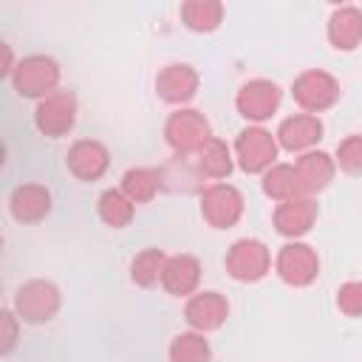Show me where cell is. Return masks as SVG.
Masks as SVG:
<instances>
[{
  "label": "cell",
  "mask_w": 362,
  "mask_h": 362,
  "mask_svg": "<svg viewBox=\"0 0 362 362\" xmlns=\"http://www.w3.org/2000/svg\"><path fill=\"white\" fill-rule=\"evenodd\" d=\"M11 85L20 96L45 99L59 85V65H57V59H51L45 54H31V57H25L14 65Z\"/></svg>",
  "instance_id": "1"
},
{
  "label": "cell",
  "mask_w": 362,
  "mask_h": 362,
  "mask_svg": "<svg viewBox=\"0 0 362 362\" xmlns=\"http://www.w3.org/2000/svg\"><path fill=\"white\" fill-rule=\"evenodd\" d=\"M164 139L178 156H187V153H198L212 139V127L201 110L181 107L170 113V119L164 122Z\"/></svg>",
  "instance_id": "2"
},
{
  "label": "cell",
  "mask_w": 362,
  "mask_h": 362,
  "mask_svg": "<svg viewBox=\"0 0 362 362\" xmlns=\"http://www.w3.org/2000/svg\"><path fill=\"white\" fill-rule=\"evenodd\" d=\"M59 288L51 283V280H28L17 288L14 294V311L23 322H31V325H40V322H48L57 317L59 311Z\"/></svg>",
  "instance_id": "3"
},
{
  "label": "cell",
  "mask_w": 362,
  "mask_h": 362,
  "mask_svg": "<svg viewBox=\"0 0 362 362\" xmlns=\"http://www.w3.org/2000/svg\"><path fill=\"white\" fill-rule=\"evenodd\" d=\"M229 277L240 280V283H257L269 274L272 269V255L266 249L263 240H255V238H243V240H235L226 252V260H223Z\"/></svg>",
  "instance_id": "4"
},
{
  "label": "cell",
  "mask_w": 362,
  "mask_h": 362,
  "mask_svg": "<svg viewBox=\"0 0 362 362\" xmlns=\"http://www.w3.org/2000/svg\"><path fill=\"white\" fill-rule=\"evenodd\" d=\"M291 96H294V102L305 113H314L317 116L320 110H328L331 105H337V99H339V82L328 71L311 68V71H303L291 82Z\"/></svg>",
  "instance_id": "5"
},
{
  "label": "cell",
  "mask_w": 362,
  "mask_h": 362,
  "mask_svg": "<svg viewBox=\"0 0 362 362\" xmlns=\"http://www.w3.org/2000/svg\"><path fill=\"white\" fill-rule=\"evenodd\" d=\"M201 215L212 229H229L243 215V195L238 187L218 181L201 192Z\"/></svg>",
  "instance_id": "6"
},
{
  "label": "cell",
  "mask_w": 362,
  "mask_h": 362,
  "mask_svg": "<svg viewBox=\"0 0 362 362\" xmlns=\"http://www.w3.org/2000/svg\"><path fill=\"white\" fill-rule=\"evenodd\" d=\"M235 158L243 173H266L274 167L277 158V139L266 127H246L238 133L235 141Z\"/></svg>",
  "instance_id": "7"
},
{
  "label": "cell",
  "mask_w": 362,
  "mask_h": 362,
  "mask_svg": "<svg viewBox=\"0 0 362 362\" xmlns=\"http://www.w3.org/2000/svg\"><path fill=\"white\" fill-rule=\"evenodd\" d=\"M274 269H277V274H280L283 283H288L294 288H303V286H311L317 280V274H320V257H317V252L308 243L291 240V243H286L277 252Z\"/></svg>",
  "instance_id": "8"
},
{
  "label": "cell",
  "mask_w": 362,
  "mask_h": 362,
  "mask_svg": "<svg viewBox=\"0 0 362 362\" xmlns=\"http://www.w3.org/2000/svg\"><path fill=\"white\" fill-rule=\"evenodd\" d=\"M76 122V99L68 90H54L51 96L37 102L34 110V124L42 136H65Z\"/></svg>",
  "instance_id": "9"
},
{
  "label": "cell",
  "mask_w": 362,
  "mask_h": 362,
  "mask_svg": "<svg viewBox=\"0 0 362 362\" xmlns=\"http://www.w3.org/2000/svg\"><path fill=\"white\" fill-rule=\"evenodd\" d=\"M235 107L249 122H266L280 107V88L272 79H249L235 96Z\"/></svg>",
  "instance_id": "10"
},
{
  "label": "cell",
  "mask_w": 362,
  "mask_h": 362,
  "mask_svg": "<svg viewBox=\"0 0 362 362\" xmlns=\"http://www.w3.org/2000/svg\"><path fill=\"white\" fill-rule=\"evenodd\" d=\"M65 164L79 181H96V178L105 175V170L110 164V153L96 139H79V141L71 144V150L65 156Z\"/></svg>",
  "instance_id": "11"
},
{
  "label": "cell",
  "mask_w": 362,
  "mask_h": 362,
  "mask_svg": "<svg viewBox=\"0 0 362 362\" xmlns=\"http://www.w3.org/2000/svg\"><path fill=\"white\" fill-rule=\"evenodd\" d=\"M322 139V122L314 113H294L280 122L277 144L288 153H308Z\"/></svg>",
  "instance_id": "12"
},
{
  "label": "cell",
  "mask_w": 362,
  "mask_h": 362,
  "mask_svg": "<svg viewBox=\"0 0 362 362\" xmlns=\"http://www.w3.org/2000/svg\"><path fill=\"white\" fill-rule=\"evenodd\" d=\"M184 317L187 322L195 328V331H215L226 322L229 317V303L223 294L218 291H198L187 300V308H184Z\"/></svg>",
  "instance_id": "13"
},
{
  "label": "cell",
  "mask_w": 362,
  "mask_h": 362,
  "mask_svg": "<svg viewBox=\"0 0 362 362\" xmlns=\"http://www.w3.org/2000/svg\"><path fill=\"white\" fill-rule=\"evenodd\" d=\"M198 85H201V76L192 65H184V62H175V65H167L158 76H156V90L164 102L170 105H184L189 102L195 93H198Z\"/></svg>",
  "instance_id": "14"
},
{
  "label": "cell",
  "mask_w": 362,
  "mask_h": 362,
  "mask_svg": "<svg viewBox=\"0 0 362 362\" xmlns=\"http://www.w3.org/2000/svg\"><path fill=\"white\" fill-rule=\"evenodd\" d=\"M317 221V204L308 198V195H300V198H291V201H283L277 204L274 209V229L283 235V238H303L305 232H311Z\"/></svg>",
  "instance_id": "15"
},
{
  "label": "cell",
  "mask_w": 362,
  "mask_h": 362,
  "mask_svg": "<svg viewBox=\"0 0 362 362\" xmlns=\"http://www.w3.org/2000/svg\"><path fill=\"white\" fill-rule=\"evenodd\" d=\"M294 170H297L303 195L311 198L314 192H322V189L334 181L337 161H334L328 153H322V150H308V153H303V156L294 161Z\"/></svg>",
  "instance_id": "16"
},
{
  "label": "cell",
  "mask_w": 362,
  "mask_h": 362,
  "mask_svg": "<svg viewBox=\"0 0 362 362\" xmlns=\"http://www.w3.org/2000/svg\"><path fill=\"white\" fill-rule=\"evenodd\" d=\"M198 283H201V263H198V257H192V255H173V257H167L164 272H161V286H164L167 294H173V297L195 294Z\"/></svg>",
  "instance_id": "17"
},
{
  "label": "cell",
  "mask_w": 362,
  "mask_h": 362,
  "mask_svg": "<svg viewBox=\"0 0 362 362\" xmlns=\"http://www.w3.org/2000/svg\"><path fill=\"white\" fill-rule=\"evenodd\" d=\"M8 209L14 221L37 223L51 212V192L42 184H20L8 198Z\"/></svg>",
  "instance_id": "18"
},
{
  "label": "cell",
  "mask_w": 362,
  "mask_h": 362,
  "mask_svg": "<svg viewBox=\"0 0 362 362\" xmlns=\"http://www.w3.org/2000/svg\"><path fill=\"white\" fill-rule=\"evenodd\" d=\"M328 42L337 51H354L362 42V11L356 6H342L328 17Z\"/></svg>",
  "instance_id": "19"
},
{
  "label": "cell",
  "mask_w": 362,
  "mask_h": 362,
  "mask_svg": "<svg viewBox=\"0 0 362 362\" xmlns=\"http://www.w3.org/2000/svg\"><path fill=\"white\" fill-rule=\"evenodd\" d=\"M232 167H235L232 150L226 147V141H221L215 136L195 153V170L204 178H226L232 173Z\"/></svg>",
  "instance_id": "20"
},
{
  "label": "cell",
  "mask_w": 362,
  "mask_h": 362,
  "mask_svg": "<svg viewBox=\"0 0 362 362\" xmlns=\"http://www.w3.org/2000/svg\"><path fill=\"white\" fill-rule=\"evenodd\" d=\"M263 192L283 204V201H291V198H300L303 195V187H300V178H297V170L294 164H274L272 170L263 173Z\"/></svg>",
  "instance_id": "21"
},
{
  "label": "cell",
  "mask_w": 362,
  "mask_h": 362,
  "mask_svg": "<svg viewBox=\"0 0 362 362\" xmlns=\"http://www.w3.org/2000/svg\"><path fill=\"white\" fill-rule=\"evenodd\" d=\"M181 20L189 31L209 34L223 20V3H218V0H189V3L181 6Z\"/></svg>",
  "instance_id": "22"
},
{
  "label": "cell",
  "mask_w": 362,
  "mask_h": 362,
  "mask_svg": "<svg viewBox=\"0 0 362 362\" xmlns=\"http://www.w3.org/2000/svg\"><path fill=\"white\" fill-rule=\"evenodd\" d=\"M161 189V173L153 167H130L122 175V192L133 201V204H147L156 198V192Z\"/></svg>",
  "instance_id": "23"
},
{
  "label": "cell",
  "mask_w": 362,
  "mask_h": 362,
  "mask_svg": "<svg viewBox=\"0 0 362 362\" xmlns=\"http://www.w3.org/2000/svg\"><path fill=\"white\" fill-rule=\"evenodd\" d=\"M96 212L99 218L113 226V229H122L133 221V212H136V204L122 192V189H105L99 195V204H96Z\"/></svg>",
  "instance_id": "24"
},
{
  "label": "cell",
  "mask_w": 362,
  "mask_h": 362,
  "mask_svg": "<svg viewBox=\"0 0 362 362\" xmlns=\"http://www.w3.org/2000/svg\"><path fill=\"white\" fill-rule=\"evenodd\" d=\"M164 263H167V257H164L161 249H144V252H139V255L133 257V263H130V280H133L136 286H141V288H150V286L161 283Z\"/></svg>",
  "instance_id": "25"
},
{
  "label": "cell",
  "mask_w": 362,
  "mask_h": 362,
  "mask_svg": "<svg viewBox=\"0 0 362 362\" xmlns=\"http://www.w3.org/2000/svg\"><path fill=\"white\" fill-rule=\"evenodd\" d=\"M209 359H212V351L201 331L178 334L170 342V362H209Z\"/></svg>",
  "instance_id": "26"
},
{
  "label": "cell",
  "mask_w": 362,
  "mask_h": 362,
  "mask_svg": "<svg viewBox=\"0 0 362 362\" xmlns=\"http://www.w3.org/2000/svg\"><path fill=\"white\" fill-rule=\"evenodd\" d=\"M337 167L348 175H362V136H348L337 147Z\"/></svg>",
  "instance_id": "27"
},
{
  "label": "cell",
  "mask_w": 362,
  "mask_h": 362,
  "mask_svg": "<svg viewBox=\"0 0 362 362\" xmlns=\"http://www.w3.org/2000/svg\"><path fill=\"white\" fill-rule=\"evenodd\" d=\"M337 305L348 317H362V280H348L337 291Z\"/></svg>",
  "instance_id": "28"
},
{
  "label": "cell",
  "mask_w": 362,
  "mask_h": 362,
  "mask_svg": "<svg viewBox=\"0 0 362 362\" xmlns=\"http://www.w3.org/2000/svg\"><path fill=\"white\" fill-rule=\"evenodd\" d=\"M17 320L11 311H3V325H6V334H3V354H8L14 348V339H17Z\"/></svg>",
  "instance_id": "29"
}]
</instances>
